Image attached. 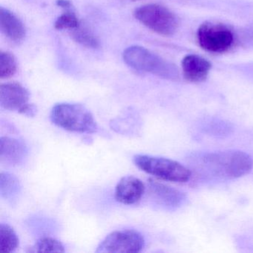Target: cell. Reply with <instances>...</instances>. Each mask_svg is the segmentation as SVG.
<instances>
[{
    "mask_svg": "<svg viewBox=\"0 0 253 253\" xmlns=\"http://www.w3.org/2000/svg\"><path fill=\"white\" fill-rule=\"evenodd\" d=\"M28 155L26 143L9 137L0 138V161L3 164L16 166L22 164Z\"/></svg>",
    "mask_w": 253,
    "mask_h": 253,
    "instance_id": "30bf717a",
    "label": "cell"
},
{
    "mask_svg": "<svg viewBox=\"0 0 253 253\" xmlns=\"http://www.w3.org/2000/svg\"><path fill=\"white\" fill-rule=\"evenodd\" d=\"M145 189L144 183L140 179L134 176H125L115 188V200L125 205H132L140 201Z\"/></svg>",
    "mask_w": 253,
    "mask_h": 253,
    "instance_id": "9c48e42d",
    "label": "cell"
},
{
    "mask_svg": "<svg viewBox=\"0 0 253 253\" xmlns=\"http://www.w3.org/2000/svg\"><path fill=\"white\" fill-rule=\"evenodd\" d=\"M123 57L126 65L134 70L152 74L163 79H178V70L176 66L143 47H128L124 51Z\"/></svg>",
    "mask_w": 253,
    "mask_h": 253,
    "instance_id": "7a4b0ae2",
    "label": "cell"
},
{
    "mask_svg": "<svg viewBox=\"0 0 253 253\" xmlns=\"http://www.w3.org/2000/svg\"><path fill=\"white\" fill-rule=\"evenodd\" d=\"M211 64L203 57L195 54L186 56L182 60V71L186 81L201 83L208 77Z\"/></svg>",
    "mask_w": 253,
    "mask_h": 253,
    "instance_id": "7c38bea8",
    "label": "cell"
},
{
    "mask_svg": "<svg viewBox=\"0 0 253 253\" xmlns=\"http://www.w3.org/2000/svg\"><path fill=\"white\" fill-rule=\"evenodd\" d=\"M31 253H64V246L60 241L50 237L40 238L29 250Z\"/></svg>",
    "mask_w": 253,
    "mask_h": 253,
    "instance_id": "2e32d148",
    "label": "cell"
},
{
    "mask_svg": "<svg viewBox=\"0 0 253 253\" xmlns=\"http://www.w3.org/2000/svg\"><path fill=\"white\" fill-rule=\"evenodd\" d=\"M0 29L2 34L13 42H20L24 40L26 29L23 22L9 10L0 8Z\"/></svg>",
    "mask_w": 253,
    "mask_h": 253,
    "instance_id": "4fadbf2b",
    "label": "cell"
},
{
    "mask_svg": "<svg viewBox=\"0 0 253 253\" xmlns=\"http://www.w3.org/2000/svg\"><path fill=\"white\" fill-rule=\"evenodd\" d=\"M202 170L213 177L235 179L248 174L253 167L251 157L238 150H226L206 154L200 158Z\"/></svg>",
    "mask_w": 253,
    "mask_h": 253,
    "instance_id": "6da1fadb",
    "label": "cell"
},
{
    "mask_svg": "<svg viewBox=\"0 0 253 253\" xmlns=\"http://www.w3.org/2000/svg\"><path fill=\"white\" fill-rule=\"evenodd\" d=\"M133 161L137 168L161 180L186 183L190 179V170L173 160L151 155H137L133 158Z\"/></svg>",
    "mask_w": 253,
    "mask_h": 253,
    "instance_id": "277c9868",
    "label": "cell"
},
{
    "mask_svg": "<svg viewBox=\"0 0 253 253\" xmlns=\"http://www.w3.org/2000/svg\"><path fill=\"white\" fill-rule=\"evenodd\" d=\"M72 38L75 42L88 48H97L100 46L97 38L85 28L80 26L72 31Z\"/></svg>",
    "mask_w": 253,
    "mask_h": 253,
    "instance_id": "e0dca14e",
    "label": "cell"
},
{
    "mask_svg": "<svg viewBox=\"0 0 253 253\" xmlns=\"http://www.w3.org/2000/svg\"><path fill=\"white\" fill-rule=\"evenodd\" d=\"M20 190V184L17 177L11 173L2 171L0 174V194L2 198H13Z\"/></svg>",
    "mask_w": 253,
    "mask_h": 253,
    "instance_id": "9a60e30c",
    "label": "cell"
},
{
    "mask_svg": "<svg viewBox=\"0 0 253 253\" xmlns=\"http://www.w3.org/2000/svg\"><path fill=\"white\" fill-rule=\"evenodd\" d=\"M0 105L5 110L27 117L37 115L36 106L29 103V92L19 83H6L0 86Z\"/></svg>",
    "mask_w": 253,
    "mask_h": 253,
    "instance_id": "ba28073f",
    "label": "cell"
},
{
    "mask_svg": "<svg viewBox=\"0 0 253 253\" xmlns=\"http://www.w3.org/2000/svg\"><path fill=\"white\" fill-rule=\"evenodd\" d=\"M19 247V238L11 226L2 223L0 226V251L11 253Z\"/></svg>",
    "mask_w": 253,
    "mask_h": 253,
    "instance_id": "5bb4252c",
    "label": "cell"
},
{
    "mask_svg": "<svg viewBox=\"0 0 253 253\" xmlns=\"http://www.w3.org/2000/svg\"><path fill=\"white\" fill-rule=\"evenodd\" d=\"M149 188L154 199L163 207L175 209L185 201V195L177 189L167 186L156 180H149Z\"/></svg>",
    "mask_w": 253,
    "mask_h": 253,
    "instance_id": "8fae6325",
    "label": "cell"
},
{
    "mask_svg": "<svg viewBox=\"0 0 253 253\" xmlns=\"http://www.w3.org/2000/svg\"><path fill=\"white\" fill-rule=\"evenodd\" d=\"M134 15L143 26L162 36H172L178 29V19L175 14L158 4L142 5L134 11Z\"/></svg>",
    "mask_w": 253,
    "mask_h": 253,
    "instance_id": "5b68a950",
    "label": "cell"
},
{
    "mask_svg": "<svg viewBox=\"0 0 253 253\" xmlns=\"http://www.w3.org/2000/svg\"><path fill=\"white\" fill-rule=\"evenodd\" d=\"M197 38L203 49L217 54L227 51L234 42L233 33L227 26L211 22H205L200 26Z\"/></svg>",
    "mask_w": 253,
    "mask_h": 253,
    "instance_id": "8992f818",
    "label": "cell"
},
{
    "mask_svg": "<svg viewBox=\"0 0 253 253\" xmlns=\"http://www.w3.org/2000/svg\"><path fill=\"white\" fill-rule=\"evenodd\" d=\"M144 245V238L140 232L123 229L107 235L99 244L96 253H140Z\"/></svg>",
    "mask_w": 253,
    "mask_h": 253,
    "instance_id": "52a82bcc",
    "label": "cell"
},
{
    "mask_svg": "<svg viewBox=\"0 0 253 253\" xmlns=\"http://www.w3.org/2000/svg\"><path fill=\"white\" fill-rule=\"evenodd\" d=\"M50 118L53 124L66 131L82 134H92L97 131L92 114L78 103H57L51 109Z\"/></svg>",
    "mask_w": 253,
    "mask_h": 253,
    "instance_id": "3957f363",
    "label": "cell"
},
{
    "mask_svg": "<svg viewBox=\"0 0 253 253\" xmlns=\"http://www.w3.org/2000/svg\"><path fill=\"white\" fill-rule=\"evenodd\" d=\"M81 26V21L77 17L76 14L72 11V8L64 10V12L54 23V28L57 30L72 31Z\"/></svg>",
    "mask_w": 253,
    "mask_h": 253,
    "instance_id": "d6986e66",
    "label": "cell"
},
{
    "mask_svg": "<svg viewBox=\"0 0 253 253\" xmlns=\"http://www.w3.org/2000/svg\"><path fill=\"white\" fill-rule=\"evenodd\" d=\"M56 5L63 10L71 9L72 8V2L69 0H57Z\"/></svg>",
    "mask_w": 253,
    "mask_h": 253,
    "instance_id": "ffe728a7",
    "label": "cell"
},
{
    "mask_svg": "<svg viewBox=\"0 0 253 253\" xmlns=\"http://www.w3.org/2000/svg\"><path fill=\"white\" fill-rule=\"evenodd\" d=\"M17 64L15 57L8 51L0 52V78L7 79L17 72Z\"/></svg>",
    "mask_w": 253,
    "mask_h": 253,
    "instance_id": "ac0fdd59",
    "label": "cell"
}]
</instances>
